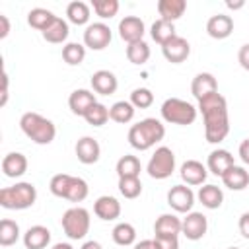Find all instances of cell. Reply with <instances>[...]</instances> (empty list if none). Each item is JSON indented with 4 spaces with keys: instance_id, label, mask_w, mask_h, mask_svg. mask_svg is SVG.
I'll list each match as a JSON object with an SVG mask.
<instances>
[{
    "instance_id": "1",
    "label": "cell",
    "mask_w": 249,
    "mask_h": 249,
    "mask_svg": "<svg viewBox=\"0 0 249 249\" xmlns=\"http://www.w3.org/2000/svg\"><path fill=\"white\" fill-rule=\"evenodd\" d=\"M202 113L204 121V136L210 144H220L230 132V117H228V101L222 93L214 91L198 101L196 107Z\"/></svg>"
},
{
    "instance_id": "2",
    "label": "cell",
    "mask_w": 249,
    "mask_h": 249,
    "mask_svg": "<svg viewBox=\"0 0 249 249\" xmlns=\"http://www.w3.org/2000/svg\"><path fill=\"white\" fill-rule=\"evenodd\" d=\"M163 136H165V126L161 121H158L154 117L142 119L128 128V144L140 152L150 150L152 146L161 142Z\"/></svg>"
},
{
    "instance_id": "3",
    "label": "cell",
    "mask_w": 249,
    "mask_h": 249,
    "mask_svg": "<svg viewBox=\"0 0 249 249\" xmlns=\"http://www.w3.org/2000/svg\"><path fill=\"white\" fill-rule=\"evenodd\" d=\"M19 128H21V132H23L31 142L41 144V146L51 144V142L54 140V136H56V126H54V123H53L51 119H47V117L35 113V111H27V113L21 115V119H19Z\"/></svg>"
},
{
    "instance_id": "4",
    "label": "cell",
    "mask_w": 249,
    "mask_h": 249,
    "mask_svg": "<svg viewBox=\"0 0 249 249\" xmlns=\"http://www.w3.org/2000/svg\"><path fill=\"white\" fill-rule=\"evenodd\" d=\"M37 200V189L33 183L21 181L12 187L0 189V206L6 210H25Z\"/></svg>"
},
{
    "instance_id": "5",
    "label": "cell",
    "mask_w": 249,
    "mask_h": 249,
    "mask_svg": "<svg viewBox=\"0 0 249 249\" xmlns=\"http://www.w3.org/2000/svg\"><path fill=\"white\" fill-rule=\"evenodd\" d=\"M161 119L169 124H181V126H187V124H193L195 119H196V113L198 109L185 101V99H179V97H169L161 103Z\"/></svg>"
},
{
    "instance_id": "6",
    "label": "cell",
    "mask_w": 249,
    "mask_h": 249,
    "mask_svg": "<svg viewBox=\"0 0 249 249\" xmlns=\"http://www.w3.org/2000/svg\"><path fill=\"white\" fill-rule=\"evenodd\" d=\"M89 224L91 218L84 206H72L60 218V226L70 239H84L89 231Z\"/></svg>"
},
{
    "instance_id": "7",
    "label": "cell",
    "mask_w": 249,
    "mask_h": 249,
    "mask_svg": "<svg viewBox=\"0 0 249 249\" xmlns=\"http://www.w3.org/2000/svg\"><path fill=\"white\" fill-rule=\"evenodd\" d=\"M146 171L152 179H158V181L171 177L173 171H175V154H173V150L167 148V146L156 148V152L152 154V158L146 165Z\"/></svg>"
},
{
    "instance_id": "8",
    "label": "cell",
    "mask_w": 249,
    "mask_h": 249,
    "mask_svg": "<svg viewBox=\"0 0 249 249\" xmlns=\"http://www.w3.org/2000/svg\"><path fill=\"white\" fill-rule=\"evenodd\" d=\"M111 39H113L111 27L103 21L89 23L84 31V47H88L91 51H103L105 47H109Z\"/></svg>"
},
{
    "instance_id": "9",
    "label": "cell",
    "mask_w": 249,
    "mask_h": 249,
    "mask_svg": "<svg viewBox=\"0 0 249 249\" xmlns=\"http://www.w3.org/2000/svg\"><path fill=\"white\" fill-rule=\"evenodd\" d=\"M195 193L189 185H173L167 191V204L181 214H189L193 212V204H195Z\"/></svg>"
},
{
    "instance_id": "10",
    "label": "cell",
    "mask_w": 249,
    "mask_h": 249,
    "mask_svg": "<svg viewBox=\"0 0 249 249\" xmlns=\"http://www.w3.org/2000/svg\"><path fill=\"white\" fill-rule=\"evenodd\" d=\"M144 33H146V25H144V21L138 16H124L119 21V37L126 45L136 43V41H142L144 39Z\"/></svg>"
},
{
    "instance_id": "11",
    "label": "cell",
    "mask_w": 249,
    "mask_h": 249,
    "mask_svg": "<svg viewBox=\"0 0 249 249\" xmlns=\"http://www.w3.org/2000/svg\"><path fill=\"white\" fill-rule=\"evenodd\" d=\"M161 53H163V56H165L167 62H171V64H181V62H185V60L189 58V54H191V45H189V41H187L185 37L175 35V37L169 39L165 45H161Z\"/></svg>"
},
{
    "instance_id": "12",
    "label": "cell",
    "mask_w": 249,
    "mask_h": 249,
    "mask_svg": "<svg viewBox=\"0 0 249 249\" xmlns=\"http://www.w3.org/2000/svg\"><path fill=\"white\" fill-rule=\"evenodd\" d=\"M206 230H208V220L202 212H189L185 218H183V228H181V233L191 239V241H198L206 235Z\"/></svg>"
},
{
    "instance_id": "13",
    "label": "cell",
    "mask_w": 249,
    "mask_h": 249,
    "mask_svg": "<svg viewBox=\"0 0 249 249\" xmlns=\"http://www.w3.org/2000/svg\"><path fill=\"white\" fill-rule=\"evenodd\" d=\"M76 158H78V161H82L84 165H91V163H95L97 160H99V156H101V146H99V142L95 140V138H91V136H82L78 142H76Z\"/></svg>"
},
{
    "instance_id": "14",
    "label": "cell",
    "mask_w": 249,
    "mask_h": 249,
    "mask_svg": "<svg viewBox=\"0 0 249 249\" xmlns=\"http://www.w3.org/2000/svg\"><path fill=\"white\" fill-rule=\"evenodd\" d=\"M89 84H91L93 91L99 93V95H113L117 91V88H119V80L111 70L93 72L91 78H89Z\"/></svg>"
},
{
    "instance_id": "15",
    "label": "cell",
    "mask_w": 249,
    "mask_h": 249,
    "mask_svg": "<svg viewBox=\"0 0 249 249\" xmlns=\"http://www.w3.org/2000/svg\"><path fill=\"white\" fill-rule=\"evenodd\" d=\"M179 175H181L185 185H202L208 177V167L202 165L198 160H187L181 165Z\"/></svg>"
},
{
    "instance_id": "16",
    "label": "cell",
    "mask_w": 249,
    "mask_h": 249,
    "mask_svg": "<svg viewBox=\"0 0 249 249\" xmlns=\"http://www.w3.org/2000/svg\"><path fill=\"white\" fill-rule=\"evenodd\" d=\"M95 103H97L95 93L89 91V89H84V88L74 89V91L70 93V97H68V107H70V111H72L74 115H78V117H84V115L89 111V107L95 105Z\"/></svg>"
},
{
    "instance_id": "17",
    "label": "cell",
    "mask_w": 249,
    "mask_h": 249,
    "mask_svg": "<svg viewBox=\"0 0 249 249\" xmlns=\"http://www.w3.org/2000/svg\"><path fill=\"white\" fill-rule=\"evenodd\" d=\"M233 165H235L233 156H231L228 150H224V148L212 150V152L208 154L206 167H208L210 173H214V175H218V177H222V175H224L230 167H233Z\"/></svg>"
},
{
    "instance_id": "18",
    "label": "cell",
    "mask_w": 249,
    "mask_h": 249,
    "mask_svg": "<svg viewBox=\"0 0 249 249\" xmlns=\"http://www.w3.org/2000/svg\"><path fill=\"white\" fill-rule=\"evenodd\" d=\"M93 212L99 220H105V222L117 220L121 216V202L111 195H103L93 202Z\"/></svg>"
},
{
    "instance_id": "19",
    "label": "cell",
    "mask_w": 249,
    "mask_h": 249,
    "mask_svg": "<svg viewBox=\"0 0 249 249\" xmlns=\"http://www.w3.org/2000/svg\"><path fill=\"white\" fill-rule=\"evenodd\" d=\"M214 91H218V82H216L214 74H210V72H198L193 78V82H191V93L195 95L196 101H200L202 97H206V95H210Z\"/></svg>"
},
{
    "instance_id": "20",
    "label": "cell",
    "mask_w": 249,
    "mask_h": 249,
    "mask_svg": "<svg viewBox=\"0 0 249 249\" xmlns=\"http://www.w3.org/2000/svg\"><path fill=\"white\" fill-rule=\"evenodd\" d=\"M233 31V19L228 14H216L206 21V33L212 39H226Z\"/></svg>"
},
{
    "instance_id": "21",
    "label": "cell",
    "mask_w": 249,
    "mask_h": 249,
    "mask_svg": "<svg viewBox=\"0 0 249 249\" xmlns=\"http://www.w3.org/2000/svg\"><path fill=\"white\" fill-rule=\"evenodd\" d=\"M27 171V158L21 152H10L2 158V173L6 177L18 179Z\"/></svg>"
},
{
    "instance_id": "22",
    "label": "cell",
    "mask_w": 249,
    "mask_h": 249,
    "mask_svg": "<svg viewBox=\"0 0 249 249\" xmlns=\"http://www.w3.org/2000/svg\"><path fill=\"white\" fill-rule=\"evenodd\" d=\"M51 243V230L45 226H31L23 233V245L25 249H45Z\"/></svg>"
},
{
    "instance_id": "23",
    "label": "cell",
    "mask_w": 249,
    "mask_h": 249,
    "mask_svg": "<svg viewBox=\"0 0 249 249\" xmlns=\"http://www.w3.org/2000/svg\"><path fill=\"white\" fill-rule=\"evenodd\" d=\"M181 228H183V220L181 218H177L175 214H161L154 224V233H156V237L179 235Z\"/></svg>"
},
{
    "instance_id": "24",
    "label": "cell",
    "mask_w": 249,
    "mask_h": 249,
    "mask_svg": "<svg viewBox=\"0 0 249 249\" xmlns=\"http://www.w3.org/2000/svg\"><path fill=\"white\" fill-rule=\"evenodd\" d=\"M196 198H198V202H200L204 208L216 210V208H220L222 202H224V193H222V189H220L218 185H202V187L198 189V193H196Z\"/></svg>"
},
{
    "instance_id": "25",
    "label": "cell",
    "mask_w": 249,
    "mask_h": 249,
    "mask_svg": "<svg viewBox=\"0 0 249 249\" xmlns=\"http://www.w3.org/2000/svg\"><path fill=\"white\" fill-rule=\"evenodd\" d=\"M222 183L231 191H243L249 185V171L241 165H233L222 175Z\"/></svg>"
},
{
    "instance_id": "26",
    "label": "cell",
    "mask_w": 249,
    "mask_h": 249,
    "mask_svg": "<svg viewBox=\"0 0 249 249\" xmlns=\"http://www.w3.org/2000/svg\"><path fill=\"white\" fill-rule=\"evenodd\" d=\"M187 10V2L185 0H160L158 2V12L161 16V19L165 21H175L179 19Z\"/></svg>"
},
{
    "instance_id": "27",
    "label": "cell",
    "mask_w": 249,
    "mask_h": 249,
    "mask_svg": "<svg viewBox=\"0 0 249 249\" xmlns=\"http://www.w3.org/2000/svg\"><path fill=\"white\" fill-rule=\"evenodd\" d=\"M115 171H117L119 179H124V177H140L142 163H140V160L136 156L124 154L123 158H119V161L115 165Z\"/></svg>"
},
{
    "instance_id": "28",
    "label": "cell",
    "mask_w": 249,
    "mask_h": 249,
    "mask_svg": "<svg viewBox=\"0 0 249 249\" xmlns=\"http://www.w3.org/2000/svg\"><path fill=\"white\" fill-rule=\"evenodd\" d=\"M68 33H70L68 21L56 16V19H54V21H53L45 31H43V39H45V41H49V43L58 45V43H64V41L68 39Z\"/></svg>"
},
{
    "instance_id": "29",
    "label": "cell",
    "mask_w": 249,
    "mask_h": 249,
    "mask_svg": "<svg viewBox=\"0 0 249 249\" xmlns=\"http://www.w3.org/2000/svg\"><path fill=\"white\" fill-rule=\"evenodd\" d=\"M54 19H56V16H54L51 10H47V8H33V10L27 12V23H29L33 29L41 31V33H43Z\"/></svg>"
},
{
    "instance_id": "30",
    "label": "cell",
    "mask_w": 249,
    "mask_h": 249,
    "mask_svg": "<svg viewBox=\"0 0 249 249\" xmlns=\"http://www.w3.org/2000/svg\"><path fill=\"white\" fill-rule=\"evenodd\" d=\"M89 14H91L89 6L82 0H74L66 6V18L74 25H86L89 21Z\"/></svg>"
},
{
    "instance_id": "31",
    "label": "cell",
    "mask_w": 249,
    "mask_h": 249,
    "mask_svg": "<svg viewBox=\"0 0 249 249\" xmlns=\"http://www.w3.org/2000/svg\"><path fill=\"white\" fill-rule=\"evenodd\" d=\"M150 35L152 39L158 43V45H165L169 39H173L177 33H175V25L171 21H165V19H156L150 27Z\"/></svg>"
},
{
    "instance_id": "32",
    "label": "cell",
    "mask_w": 249,
    "mask_h": 249,
    "mask_svg": "<svg viewBox=\"0 0 249 249\" xmlns=\"http://www.w3.org/2000/svg\"><path fill=\"white\" fill-rule=\"evenodd\" d=\"M134 105L130 101H117L109 107V119L119 123V124H126L134 119Z\"/></svg>"
},
{
    "instance_id": "33",
    "label": "cell",
    "mask_w": 249,
    "mask_h": 249,
    "mask_svg": "<svg viewBox=\"0 0 249 249\" xmlns=\"http://www.w3.org/2000/svg\"><path fill=\"white\" fill-rule=\"evenodd\" d=\"M89 195V187L88 183L82 179V177H70V183L66 187V193H64V198L70 200V202H82L86 200Z\"/></svg>"
},
{
    "instance_id": "34",
    "label": "cell",
    "mask_w": 249,
    "mask_h": 249,
    "mask_svg": "<svg viewBox=\"0 0 249 249\" xmlns=\"http://www.w3.org/2000/svg\"><path fill=\"white\" fill-rule=\"evenodd\" d=\"M111 235H113V241H115L117 245H121V247L134 245V241H136V230H134V226L128 224V222H119V224L113 228Z\"/></svg>"
},
{
    "instance_id": "35",
    "label": "cell",
    "mask_w": 249,
    "mask_h": 249,
    "mask_svg": "<svg viewBox=\"0 0 249 249\" xmlns=\"http://www.w3.org/2000/svg\"><path fill=\"white\" fill-rule=\"evenodd\" d=\"M19 239V226L16 220L4 218L0 222V245L2 247H10Z\"/></svg>"
},
{
    "instance_id": "36",
    "label": "cell",
    "mask_w": 249,
    "mask_h": 249,
    "mask_svg": "<svg viewBox=\"0 0 249 249\" xmlns=\"http://www.w3.org/2000/svg\"><path fill=\"white\" fill-rule=\"evenodd\" d=\"M126 58L132 62V64H144V62H148V58H150V47H148V43L142 39V41H136V43H130V45H126Z\"/></svg>"
},
{
    "instance_id": "37",
    "label": "cell",
    "mask_w": 249,
    "mask_h": 249,
    "mask_svg": "<svg viewBox=\"0 0 249 249\" xmlns=\"http://www.w3.org/2000/svg\"><path fill=\"white\" fill-rule=\"evenodd\" d=\"M62 58L70 66H78L86 58V47L82 43H66L62 47Z\"/></svg>"
},
{
    "instance_id": "38",
    "label": "cell",
    "mask_w": 249,
    "mask_h": 249,
    "mask_svg": "<svg viewBox=\"0 0 249 249\" xmlns=\"http://www.w3.org/2000/svg\"><path fill=\"white\" fill-rule=\"evenodd\" d=\"M86 123L91 124V126H103L107 121H109V107H105L103 103H95L89 107V111L84 115Z\"/></svg>"
},
{
    "instance_id": "39",
    "label": "cell",
    "mask_w": 249,
    "mask_h": 249,
    "mask_svg": "<svg viewBox=\"0 0 249 249\" xmlns=\"http://www.w3.org/2000/svg\"><path fill=\"white\" fill-rule=\"evenodd\" d=\"M119 193L124 198H136V196H140V193H142L140 177H124V179H119Z\"/></svg>"
},
{
    "instance_id": "40",
    "label": "cell",
    "mask_w": 249,
    "mask_h": 249,
    "mask_svg": "<svg viewBox=\"0 0 249 249\" xmlns=\"http://www.w3.org/2000/svg\"><path fill=\"white\" fill-rule=\"evenodd\" d=\"M91 8H93V12L101 19H111L119 12V2L117 0H93L91 2Z\"/></svg>"
},
{
    "instance_id": "41",
    "label": "cell",
    "mask_w": 249,
    "mask_h": 249,
    "mask_svg": "<svg viewBox=\"0 0 249 249\" xmlns=\"http://www.w3.org/2000/svg\"><path fill=\"white\" fill-rule=\"evenodd\" d=\"M128 101L134 105V109H148L154 103V93L148 88H136V89H132Z\"/></svg>"
},
{
    "instance_id": "42",
    "label": "cell",
    "mask_w": 249,
    "mask_h": 249,
    "mask_svg": "<svg viewBox=\"0 0 249 249\" xmlns=\"http://www.w3.org/2000/svg\"><path fill=\"white\" fill-rule=\"evenodd\" d=\"M70 177H72V175H68V173H56V175H53V177H51V183H49L51 193H53L54 196L64 198V193H66V187H68V183H70Z\"/></svg>"
},
{
    "instance_id": "43",
    "label": "cell",
    "mask_w": 249,
    "mask_h": 249,
    "mask_svg": "<svg viewBox=\"0 0 249 249\" xmlns=\"http://www.w3.org/2000/svg\"><path fill=\"white\" fill-rule=\"evenodd\" d=\"M158 249H179L177 235H165V237H154Z\"/></svg>"
},
{
    "instance_id": "44",
    "label": "cell",
    "mask_w": 249,
    "mask_h": 249,
    "mask_svg": "<svg viewBox=\"0 0 249 249\" xmlns=\"http://www.w3.org/2000/svg\"><path fill=\"white\" fill-rule=\"evenodd\" d=\"M237 62H239V66H241L243 70H247V72H249V43H245V45H241V47H239Z\"/></svg>"
},
{
    "instance_id": "45",
    "label": "cell",
    "mask_w": 249,
    "mask_h": 249,
    "mask_svg": "<svg viewBox=\"0 0 249 249\" xmlns=\"http://www.w3.org/2000/svg\"><path fill=\"white\" fill-rule=\"evenodd\" d=\"M239 233L245 239H249V212H243L239 216Z\"/></svg>"
},
{
    "instance_id": "46",
    "label": "cell",
    "mask_w": 249,
    "mask_h": 249,
    "mask_svg": "<svg viewBox=\"0 0 249 249\" xmlns=\"http://www.w3.org/2000/svg\"><path fill=\"white\" fill-rule=\"evenodd\" d=\"M239 158H241V161L245 163V165H249V138H245L241 144H239Z\"/></svg>"
},
{
    "instance_id": "47",
    "label": "cell",
    "mask_w": 249,
    "mask_h": 249,
    "mask_svg": "<svg viewBox=\"0 0 249 249\" xmlns=\"http://www.w3.org/2000/svg\"><path fill=\"white\" fill-rule=\"evenodd\" d=\"M8 33H10V19L8 16L0 14V39H6Z\"/></svg>"
},
{
    "instance_id": "48",
    "label": "cell",
    "mask_w": 249,
    "mask_h": 249,
    "mask_svg": "<svg viewBox=\"0 0 249 249\" xmlns=\"http://www.w3.org/2000/svg\"><path fill=\"white\" fill-rule=\"evenodd\" d=\"M6 101H8V74L4 72L2 74V99H0V105L4 107Z\"/></svg>"
},
{
    "instance_id": "49",
    "label": "cell",
    "mask_w": 249,
    "mask_h": 249,
    "mask_svg": "<svg viewBox=\"0 0 249 249\" xmlns=\"http://www.w3.org/2000/svg\"><path fill=\"white\" fill-rule=\"evenodd\" d=\"M134 249H158L154 239H142L138 243H134Z\"/></svg>"
},
{
    "instance_id": "50",
    "label": "cell",
    "mask_w": 249,
    "mask_h": 249,
    "mask_svg": "<svg viewBox=\"0 0 249 249\" xmlns=\"http://www.w3.org/2000/svg\"><path fill=\"white\" fill-rule=\"evenodd\" d=\"M80 249H103V247H101V243H99V241H93V239H91V241H86Z\"/></svg>"
},
{
    "instance_id": "51",
    "label": "cell",
    "mask_w": 249,
    "mask_h": 249,
    "mask_svg": "<svg viewBox=\"0 0 249 249\" xmlns=\"http://www.w3.org/2000/svg\"><path fill=\"white\" fill-rule=\"evenodd\" d=\"M226 6H228L230 10H239V8H243V6H245V2H243V0H237V2L228 0V2H226Z\"/></svg>"
},
{
    "instance_id": "52",
    "label": "cell",
    "mask_w": 249,
    "mask_h": 249,
    "mask_svg": "<svg viewBox=\"0 0 249 249\" xmlns=\"http://www.w3.org/2000/svg\"><path fill=\"white\" fill-rule=\"evenodd\" d=\"M51 249H74V247H72L70 243H62V241H60V243H54Z\"/></svg>"
},
{
    "instance_id": "53",
    "label": "cell",
    "mask_w": 249,
    "mask_h": 249,
    "mask_svg": "<svg viewBox=\"0 0 249 249\" xmlns=\"http://www.w3.org/2000/svg\"><path fill=\"white\" fill-rule=\"evenodd\" d=\"M228 249H239V247H228Z\"/></svg>"
}]
</instances>
